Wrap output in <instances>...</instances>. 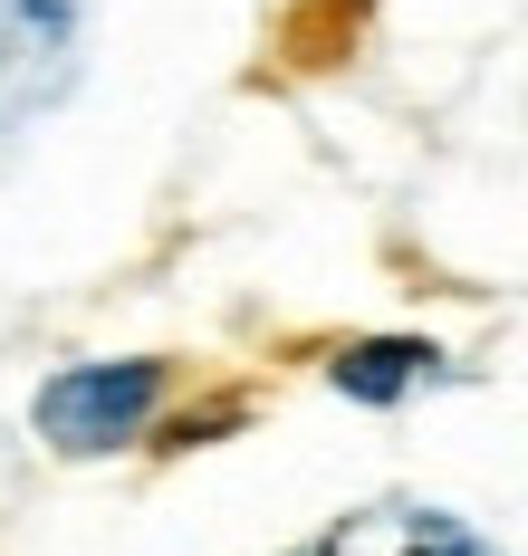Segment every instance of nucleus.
<instances>
[{
	"mask_svg": "<svg viewBox=\"0 0 528 556\" xmlns=\"http://www.w3.org/2000/svg\"><path fill=\"white\" fill-rule=\"evenodd\" d=\"M355 20H365V0H307V10L289 20V58H298V67H327V58H347Z\"/></svg>",
	"mask_w": 528,
	"mask_h": 556,
	"instance_id": "4",
	"label": "nucleus"
},
{
	"mask_svg": "<svg viewBox=\"0 0 528 556\" xmlns=\"http://www.w3.org/2000/svg\"><path fill=\"white\" fill-rule=\"evenodd\" d=\"M432 375H452L432 336H347V345L327 355V384L347 393V403H375V413L404 403V393H423Z\"/></svg>",
	"mask_w": 528,
	"mask_h": 556,
	"instance_id": "3",
	"label": "nucleus"
},
{
	"mask_svg": "<svg viewBox=\"0 0 528 556\" xmlns=\"http://www.w3.org/2000/svg\"><path fill=\"white\" fill-rule=\"evenodd\" d=\"M404 556H500L490 538H470V528H452V518H404Z\"/></svg>",
	"mask_w": 528,
	"mask_h": 556,
	"instance_id": "6",
	"label": "nucleus"
},
{
	"mask_svg": "<svg viewBox=\"0 0 528 556\" xmlns=\"http://www.w3.org/2000/svg\"><path fill=\"white\" fill-rule=\"evenodd\" d=\"M77 77V0H0V125L59 106Z\"/></svg>",
	"mask_w": 528,
	"mask_h": 556,
	"instance_id": "2",
	"label": "nucleus"
},
{
	"mask_svg": "<svg viewBox=\"0 0 528 556\" xmlns=\"http://www.w3.org/2000/svg\"><path fill=\"white\" fill-rule=\"evenodd\" d=\"M298 556H327V547H298Z\"/></svg>",
	"mask_w": 528,
	"mask_h": 556,
	"instance_id": "7",
	"label": "nucleus"
},
{
	"mask_svg": "<svg viewBox=\"0 0 528 556\" xmlns=\"http://www.w3.org/2000/svg\"><path fill=\"white\" fill-rule=\"evenodd\" d=\"M240 422H250V403L222 393V403H192L174 422H154V451H202V442H222V432H240Z\"/></svg>",
	"mask_w": 528,
	"mask_h": 556,
	"instance_id": "5",
	"label": "nucleus"
},
{
	"mask_svg": "<svg viewBox=\"0 0 528 556\" xmlns=\"http://www.w3.org/2000/svg\"><path fill=\"white\" fill-rule=\"evenodd\" d=\"M164 393H174V365H164V355L59 365V375L39 384V403H29V422H39V442L59 451V460H106V451H125V442L154 432Z\"/></svg>",
	"mask_w": 528,
	"mask_h": 556,
	"instance_id": "1",
	"label": "nucleus"
}]
</instances>
